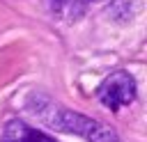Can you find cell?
<instances>
[{"instance_id":"obj_5","label":"cell","mask_w":147,"mask_h":142,"mask_svg":"<svg viewBox=\"0 0 147 142\" xmlns=\"http://www.w3.org/2000/svg\"><path fill=\"white\" fill-rule=\"evenodd\" d=\"M71 5L74 0H48V9L55 14V16H64L71 11Z\"/></svg>"},{"instance_id":"obj_3","label":"cell","mask_w":147,"mask_h":142,"mask_svg":"<svg viewBox=\"0 0 147 142\" xmlns=\"http://www.w3.org/2000/svg\"><path fill=\"white\" fill-rule=\"evenodd\" d=\"M0 142H55V140L21 119H11V121H7Z\"/></svg>"},{"instance_id":"obj_2","label":"cell","mask_w":147,"mask_h":142,"mask_svg":"<svg viewBox=\"0 0 147 142\" xmlns=\"http://www.w3.org/2000/svg\"><path fill=\"white\" fill-rule=\"evenodd\" d=\"M96 98L113 112L136 101V80L129 71H113L96 89Z\"/></svg>"},{"instance_id":"obj_1","label":"cell","mask_w":147,"mask_h":142,"mask_svg":"<svg viewBox=\"0 0 147 142\" xmlns=\"http://www.w3.org/2000/svg\"><path fill=\"white\" fill-rule=\"evenodd\" d=\"M34 115H39L48 126L57 128V131H64V133H74L87 142H117V133L113 128H108L106 124L96 121V119H90L80 112H74V110H67L48 98H39V103L32 108Z\"/></svg>"},{"instance_id":"obj_4","label":"cell","mask_w":147,"mask_h":142,"mask_svg":"<svg viewBox=\"0 0 147 142\" xmlns=\"http://www.w3.org/2000/svg\"><path fill=\"white\" fill-rule=\"evenodd\" d=\"M96 2H106V0H74L69 16H71V18H78L80 14H85V11H87L92 5H96Z\"/></svg>"}]
</instances>
